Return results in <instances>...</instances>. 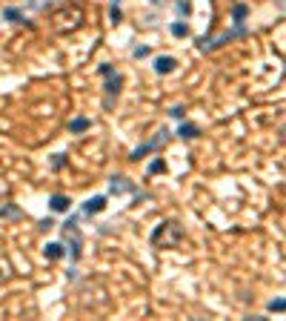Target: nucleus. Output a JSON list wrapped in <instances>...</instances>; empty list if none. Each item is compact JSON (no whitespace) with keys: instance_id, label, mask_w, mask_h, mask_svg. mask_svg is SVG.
Listing matches in <instances>:
<instances>
[{"instance_id":"nucleus-1","label":"nucleus","mask_w":286,"mask_h":321,"mask_svg":"<svg viewBox=\"0 0 286 321\" xmlns=\"http://www.w3.org/2000/svg\"><path fill=\"white\" fill-rule=\"evenodd\" d=\"M180 238H183V230H180L175 221H163L161 227L152 232V244L155 247H178Z\"/></svg>"},{"instance_id":"nucleus-2","label":"nucleus","mask_w":286,"mask_h":321,"mask_svg":"<svg viewBox=\"0 0 286 321\" xmlns=\"http://www.w3.org/2000/svg\"><path fill=\"white\" fill-rule=\"evenodd\" d=\"M246 35H249V32H246V29H243V23H241V26L232 29V32H224V35H218L214 40H206V37H200V40H197V49H200V52H212V49H221V46H226L229 40H235V37H246Z\"/></svg>"},{"instance_id":"nucleus-3","label":"nucleus","mask_w":286,"mask_h":321,"mask_svg":"<svg viewBox=\"0 0 286 321\" xmlns=\"http://www.w3.org/2000/svg\"><path fill=\"white\" fill-rule=\"evenodd\" d=\"M63 235H66V244H69V250H72V258H81L83 238H81V232H78V224L66 221V224H63Z\"/></svg>"},{"instance_id":"nucleus-4","label":"nucleus","mask_w":286,"mask_h":321,"mask_svg":"<svg viewBox=\"0 0 286 321\" xmlns=\"http://www.w3.org/2000/svg\"><path fill=\"white\" fill-rule=\"evenodd\" d=\"M106 106H112V98H117V92H120V75L115 72H109L106 75Z\"/></svg>"},{"instance_id":"nucleus-5","label":"nucleus","mask_w":286,"mask_h":321,"mask_svg":"<svg viewBox=\"0 0 286 321\" xmlns=\"http://www.w3.org/2000/svg\"><path fill=\"white\" fill-rule=\"evenodd\" d=\"M106 209V198L103 195H95V198H89L86 204H83V212L86 215H98V212H103Z\"/></svg>"},{"instance_id":"nucleus-6","label":"nucleus","mask_w":286,"mask_h":321,"mask_svg":"<svg viewBox=\"0 0 286 321\" xmlns=\"http://www.w3.org/2000/svg\"><path fill=\"white\" fill-rule=\"evenodd\" d=\"M175 66H178V61L169 58V55H163V58L155 61V72H158V75H169V72H175Z\"/></svg>"},{"instance_id":"nucleus-7","label":"nucleus","mask_w":286,"mask_h":321,"mask_svg":"<svg viewBox=\"0 0 286 321\" xmlns=\"http://www.w3.org/2000/svg\"><path fill=\"white\" fill-rule=\"evenodd\" d=\"M49 206H52V212H69L72 201L66 195H52L49 198Z\"/></svg>"},{"instance_id":"nucleus-8","label":"nucleus","mask_w":286,"mask_h":321,"mask_svg":"<svg viewBox=\"0 0 286 321\" xmlns=\"http://www.w3.org/2000/svg\"><path fill=\"white\" fill-rule=\"evenodd\" d=\"M109 187H112V192H132L134 189V184H129V178H112V184H109Z\"/></svg>"},{"instance_id":"nucleus-9","label":"nucleus","mask_w":286,"mask_h":321,"mask_svg":"<svg viewBox=\"0 0 286 321\" xmlns=\"http://www.w3.org/2000/svg\"><path fill=\"white\" fill-rule=\"evenodd\" d=\"M63 252H66V250H63V244H46L43 255L49 261H57V258H63Z\"/></svg>"},{"instance_id":"nucleus-10","label":"nucleus","mask_w":286,"mask_h":321,"mask_svg":"<svg viewBox=\"0 0 286 321\" xmlns=\"http://www.w3.org/2000/svg\"><path fill=\"white\" fill-rule=\"evenodd\" d=\"M178 135L183 138V141H192V138H197V135H200V129H197L195 124H180Z\"/></svg>"},{"instance_id":"nucleus-11","label":"nucleus","mask_w":286,"mask_h":321,"mask_svg":"<svg viewBox=\"0 0 286 321\" xmlns=\"http://www.w3.org/2000/svg\"><path fill=\"white\" fill-rule=\"evenodd\" d=\"M246 15H249V6H243V3H238V6L232 9V20L238 23V26H241L243 20H246Z\"/></svg>"},{"instance_id":"nucleus-12","label":"nucleus","mask_w":286,"mask_h":321,"mask_svg":"<svg viewBox=\"0 0 286 321\" xmlns=\"http://www.w3.org/2000/svg\"><path fill=\"white\" fill-rule=\"evenodd\" d=\"M166 141H169V129H161V132H155V138L149 141V146H152V152H155L158 146H163Z\"/></svg>"},{"instance_id":"nucleus-13","label":"nucleus","mask_w":286,"mask_h":321,"mask_svg":"<svg viewBox=\"0 0 286 321\" xmlns=\"http://www.w3.org/2000/svg\"><path fill=\"white\" fill-rule=\"evenodd\" d=\"M89 129V118H75L69 124V132H86Z\"/></svg>"},{"instance_id":"nucleus-14","label":"nucleus","mask_w":286,"mask_h":321,"mask_svg":"<svg viewBox=\"0 0 286 321\" xmlns=\"http://www.w3.org/2000/svg\"><path fill=\"white\" fill-rule=\"evenodd\" d=\"M3 18L9 20V23H23V12L15 9V6H9V9L3 12Z\"/></svg>"},{"instance_id":"nucleus-15","label":"nucleus","mask_w":286,"mask_h":321,"mask_svg":"<svg viewBox=\"0 0 286 321\" xmlns=\"http://www.w3.org/2000/svg\"><path fill=\"white\" fill-rule=\"evenodd\" d=\"M172 35H175V37H186L189 35V26H186V23H180V20H175V23H172Z\"/></svg>"},{"instance_id":"nucleus-16","label":"nucleus","mask_w":286,"mask_h":321,"mask_svg":"<svg viewBox=\"0 0 286 321\" xmlns=\"http://www.w3.org/2000/svg\"><path fill=\"white\" fill-rule=\"evenodd\" d=\"M269 310H272V312H283L286 310V301H283V298H272V301H269Z\"/></svg>"},{"instance_id":"nucleus-17","label":"nucleus","mask_w":286,"mask_h":321,"mask_svg":"<svg viewBox=\"0 0 286 321\" xmlns=\"http://www.w3.org/2000/svg\"><path fill=\"white\" fill-rule=\"evenodd\" d=\"M163 170H166V164H163L161 158H155L152 164H149V175H155V172H163Z\"/></svg>"},{"instance_id":"nucleus-18","label":"nucleus","mask_w":286,"mask_h":321,"mask_svg":"<svg viewBox=\"0 0 286 321\" xmlns=\"http://www.w3.org/2000/svg\"><path fill=\"white\" fill-rule=\"evenodd\" d=\"M146 152H152V146H149V143H143V146H137V149L132 152V161H137V158H143V155H146Z\"/></svg>"},{"instance_id":"nucleus-19","label":"nucleus","mask_w":286,"mask_h":321,"mask_svg":"<svg viewBox=\"0 0 286 321\" xmlns=\"http://www.w3.org/2000/svg\"><path fill=\"white\" fill-rule=\"evenodd\" d=\"M26 3L32 6V9H37V12H40V9H46V6H49L52 0H26Z\"/></svg>"},{"instance_id":"nucleus-20","label":"nucleus","mask_w":286,"mask_h":321,"mask_svg":"<svg viewBox=\"0 0 286 321\" xmlns=\"http://www.w3.org/2000/svg\"><path fill=\"white\" fill-rule=\"evenodd\" d=\"M169 115H172V118H186V109H183V106H172Z\"/></svg>"},{"instance_id":"nucleus-21","label":"nucleus","mask_w":286,"mask_h":321,"mask_svg":"<svg viewBox=\"0 0 286 321\" xmlns=\"http://www.w3.org/2000/svg\"><path fill=\"white\" fill-rule=\"evenodd\" d=\"M52 167H54V170H60V167H63V155H54V158H52Z\"/></svg>"},{"instance_id":"nucleus-22","label":"nucleus","mask_w":286,"mask_h":321,"mask_svg":"<svg viewBox=\"0 0 286 321\" xmlns=\"http://www.w3.org/2000/svg\"><path fill=\"white\" fill-rule=\"evenodd\" d=\"M112 23H120V9L117 6H112Z\"/></svg>"},{"instance_id":"nucleus-23","label":"nucleus","mask_w":286,"mask_h":321,"mask_svg":"<svg viewBox=\"0 0 286 321\" xmlns=\"http://www.w3.org/2000/svg\"><path fill=\"white\" fill-rule=\"evenodd\" d=\"M146 55H149V49H146V46H140V49H134V58H146Z\"/></svg>"},{"instance_id":"nucleus-24","label":"nucleus","mask_w":286,"mask_h":321,"mask_svg":"<svg viewBox=\"0 0 286 321\" xmlns=\"http://www.w3.org/2000/svg\"><path fill=\"white\" fill-rule=\"evenodd\" d=\"M0 215H20L15 206H6V209H0Z\"/></svg>"},{"instance_id":"nucleus-25","label":"nucleus","mask_w":286,"mask_h":321,"mask_svg":"<svg viewBox=\"0 0 286 321\" xmlns=\"http://www.w3.org/2000/svg\"><path fill=\"white\" fill-rule=\"evenodd\" d=\"M112 3H115V6H117V3H120V0H112Z\"/></svg>"}]
</instances>
